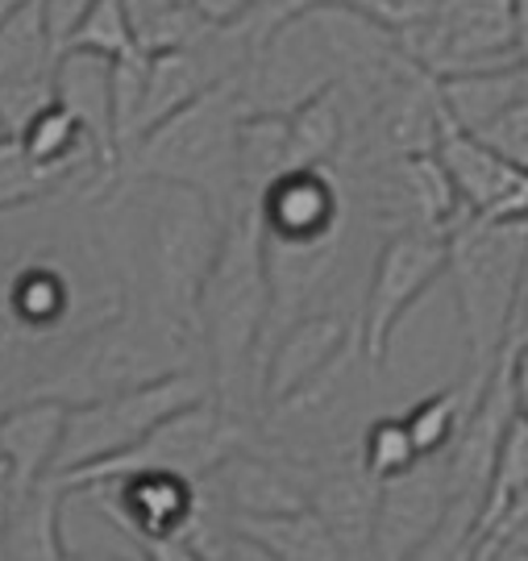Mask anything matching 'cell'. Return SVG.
Instances as JSON below:
<instances>
[{"instance_id": "6da1fadb", "label": "cell", "mask_w": 528, "mask_h": 561, "mask_svg": "<svg viewBox=\"0 0 528 561\" xmlns=\"http://www.w3.org/2000/svg\"><path fill=\"white\" fill-rule=\"evenodd\" d=\"M104 204L122 213V296L196 329V296L225 238V217L192 187L122 180ZM200 337V333H196Z\"/></svg>"}, {"instance_id": "7a4b0ae2", "label": "cell", "mask_w": 528, "mask_h": 561, "mask_svg": "<svg viewBox=\"0 0 528 561\" xmlns=\"http://www.w3.org/2000/svg\"><path fill=\"white\" fill-rule=\"evenodd\" d=\"M266 317H271V283L263 262V233L254 204L242 201L225 221L221 250L196 296V333H200L213 400L245 421H259V358H263Z\"/></svg>"}, {"instance_id": "3957f363", "label": "cell", "mask_w": 528, "mask_h": 561, "mask_svg": "<svg viewBox=\"0 0 528 561\" xmlns=\"http://www.w3.org/2000/svg\"><path fill=\"white\" fill-rule=\"evenodd\" d=\"M180 370H204L196 329L167 321L142 304L122 300L117 312L101 317L67 350V358L46 379L25 387V400H55L62 408H76L159 382Z\"/></svg>"}, {"instance_id": "277c9868", "label": "cell", "mask_w": 528, "mask_h": 561, "mask_svg": "<svg viewBox=\"0 0 528 561\" xmlns=\"http://www.w3.org/2000/svg\"><path fill=\"white\" fill-rule=\"evenodd\" d=\"M238 76L200 92L122 154L117 183L150 180L200 192L225 217L238 208Z\"/></svg>"}, {"instance_id": "5b68a950", "label": "cell", "mask_w": 528, "mask_h": 561, "mask_svg": "<svg viewBox=\"0 0 528 561\" xmlns=\"http://www.w3.org/2000/svg\"><path fill=\"white\" fill-rule=\"evenodd\" d=\"M525 250L528 221L467 217L446 238V279L467 358L462 375H491L504 358Z\"/></svg>"}, {"instance_id": "8992f818", "label": "cell", "mask_w": 528, "mask_h": 561, "mask_svg": "<svg viewBox=\"0 0 528 561\" xmlns=\"http://www.w3.org/2000/svg\"><path fill=\"white\" fill-rule=\"evenodd\" d=\"M208 396H213V382L204 370H180V375H167L159 382L134 387V391H117V396H104V400L67 408L50 479L62 482L88 470V466L117 458V454L142 442L154 424H163L180 408L208 400Z\"/></svg>"}, {"instance_id": "52a82bcc", "label": "cell", "mask_w": 528, "mask_h": 561, "mask_svg": "<svg viewBox=\"0 0 528 561\" xmlns=\"http://www.w3.org/2000/svg\"><path fill=\"white\" fill-rule=\"evenodd\" d=\"M259 445V421L233 416L229 408L213 400H196L180 408L175 416L154 424L134 449H125L117 458L88 466L80 474L62 479V486H80V482H104L117 474H134V470H167V474H183V479L200 482L208 479L217 466ZM59 482V479H55Z\"/></svg>"}, {"instance_id": "ba28073f", "label": "cell", "mask_w": 528, "mask_h": 561, "mask_svg": "<svg viewBox=\"0 0 528 561\" xmlns=\"http://www.w3.org/2000/svg\"><path fill=\"white\" fill-rule=\"evenodd\" d=\"M446 279V238L428 229H391L370 254L358 291V354L370 375H383L391 341L437 283Z\"/></svg>"}, {"instance_id": "9c48e42d", "label": "cell", "mask_w": 528, "mask_h": 561, "mask_svg": "<svg viewBox=\"0 0 528 561\" xmlns=\"http://www.w3.org/2000/svg\"><path fill=\"white\" fill-rule=\"evenodd\" d=\"M404 59L428 80L520 62L512 0H437L433 13L395 34Z\"/></svg>"}, {"instance_id": "30bf717a", "label": "cell", "mask_w": 528, "mask_h": 561, "mask_svg": "<svg viewBox=\"0 0 528 561\" xmlns=\"http://www.w3.org/2000/svg\"><path fill=\"white\" fill-rule=\"evenodd\" d=\"M259 233L279 250H317L346 241L349 180L337 167H291L254 201Z\"/></svg>"}, {"instance_id": "8fae6325", "label": "cell", "mask_w": 528, "mask_h": 561, "mask_svg": "<svg viewBox=\"0 0 528 561\" xmlns=\"http://www.w3.org/2000/svg\"><path fill=\"white\" fill-rule=\"evenodd\" d=\"M349 350H358V312L321 308L284 324L259 362V416L284 408L317 379H325Z\"/></svg>"}, {"instance_id": "7c38bea8", "label": "cell", "mask_w": 528, "mask_h": 561, "mask_svg": "<svg viewBox=\"0 0 528 561\" xmlns=\"http://www.w3.org/2000/svg\"><path fill=\"white\" fill-rule=\"evenodd\" d=\"M446 507L449 486L441 458L416 461L400 479L379 482L366 561H404L437 528V520L446 516Z\"/></svg>"}, {"instance_id": "4fadbf2b", "label": "cell", "mask_w": 528, "mask_h": 561, "mask_svg": "<svg viewBox=\"0 0 528 561\" xmlns=\"http://www.w3.org/2000/svg\"><path fill=\"white\" fill-rule=\"evenodd\" d=\"M204 482L221 500L229 520H238V516H287V512L308 507L312 466L254 445V449H242L225 466H217Z\"/></svg>"}, {"instance_id": "5bb4252c", "label": "cell", "mask_w": 528, "mask_h": 561, "mask_svg": "<svg viewBox=\"0 0 528 561\" xmlns=\"http://www.w3.org/2000/svg\"><path fill=\"white\" fill-rule=\"evenodd\" d=\"M512 416H516V408H512L508 370H504V358H500L495 370L479 387V400H474L470 416L458 428L454 445L441 454L449 500H470L483 507L491 486V470H495V458H500V442L508 433Z\"/></svg>"}, {"instance_id": "9a60e30c", "label": "cell", "mask_w": 528, "mask_h": 561, "mask_svg": "<svg viewBox=\"0 0 528 561\" xmlns=\"http://www.w3.org/2000/svg\"><path fill=\"white\" fill-rule=\"evenodd\" d=\"M92 486H101L104 503L142 549L154 541H175L196 512V482L167 470H134Z\"/></svg>"}, {"instance_id": "2e32d148", "label": "cell", "mask_w": 528, "mask_h": 561, "mask_svg": "<svg viewBox=\"0 0 528 561\" xmlns=\"http://www.w3.org/2000/svg\"><path fill=\"white\" fill-rule=\"evenodd\" d=\"M375 500H379V482L363 474V466L349 454L312 466V486H308V507L321 516L333 541L346 561H366L370 553V524H375Z\"/></svg>"}, {"instance_id": "e0dca14e", "label": "cell", "mask_w": 528, "mask_h": 561, "mask_svg": "<svg viewBox=\"0 0 528 561\" xmlns=\"http://www.w3.org/2000/svg\"><path fill=\"white\" fill-rule=\"evenodd\" d=\"M50 88H55V104H62L71 117L80 121L83 138L92 141L96 159L113 175V187H117L122 150H117V134H113V62L96 59V55L62 50L55 59V71H50Z\"/></svg>"}, {"instance_id": "ac0fdd59", "label": "cell", "mask_w": 528, "mask_h": 561, "mask_svg": "<svg viewBox=\"0 0 528 561\" xmlns=\"http://www.w3.org/2000/svg\"><path fill=\"white\" fill-rule=\"evenodd\" d=\"M0 304L18 341L55 337L76 312V283L59 262L30 259L0 279Z\"/></svg>"}, {"instance_id": "d6986e66", "label": "cell", "mask_w": 528, "mask_h": 561, "mask_svg": "<svg viewBox=\"0 0 528 561\" xmlns=\"http://www.w3.org/2000/svg\"><path fill=\"white\" fill-rule=\"evenodd\" d=\"M67 408L55 400H21L9 412H0V466L9 470L13 491H30L42 479H50L55 449L62 437Z\"/></svg>"}, {"instance_id": "ffe728a7", "label": "cell", "mask_w": 528, "mask_h": 561, "mask_svg": "<svg viewBox=\"0 0 528 561\" xmlns=\"http://www.w3.org/2000/svg\"><path fill=\"white\" fill-rule=\"evenodd\" d=\"M528 96V67H495V71H470V76H449L437 80V108L449 134H483L500 113H508L516 101Z\"/></svg>"}, {"instance_id": "44dd1931", "label": "cell", "mask_w": 528, "mask_h": 561, "mask_svg": "<svg viewBox=\"0 0 528 561\" xmlns=\"http://www.w3.org/2000/svg\"><path fill=\"white\" fill-rule=\"evenodd\" d=\"M287 125V154L291 167H337L349 141V113L342 101V88H321L308 101H300L291 113H284Z\"/></svg>"}, {"instance_id": "7402d4cb", "label": "cell", "mask_w": 528, "mask_h": 561, "mask_svg": "<svg viewBox=\"0 0 528 561\" xmlns=\"http://www.w3.org/2000/svg\"><path fill=\"white\" fill-rule=\"evenodd\" d=\"M59 495L62 486L55 479H42L38 486L21 491L0 533V561H62Z\"/></svg>"}, {"instance_id": "603a6c76", "label": "cell", "mask_w": 528, "mask_h": 561, "mask_svg": "<svg viewBox=\"0 0 528 561\" xmlns=\"http://www.w3.org/2000/svg\"><path fill=\"white\" fill-rule=\"evenodd\" d=\"M233 533L259 545L275 561H346L333 533L312 507L287 512V516H238Z\"/></svg>"}, {"instance_id": "cb8c5ba5", "label": "cell", "mask_w": 528, "mask_h": 561, "mask_svg": "<svg viewBox=\"0 0 528 561\" xmlns=\"http://www.w3.org/2000/svg\"><path fill=\"white\" fill-rule=\"evenodd\" d=\"M483 379L487 375H462V379L428 391V396H421V400L408 403L404 412H400L408 437H412L421 458H441L449 445H454L458 428H462V421H467L474 400H479Z\"/></svg>"}, {"instance_id": "d4e9b609", "label": "cell", "mask_w": 528, "mask_h": 561, "mask_svg": "<svg viewBox=\"0 0 528 561\" xmlns=\"http://www.w3.org/2000/svg\"><path fill=\"white\" fill-rule=\"evenodd\" d=\"M284 171H291L284 117H242L238 125V204H254Z\"/></svg>"}, {"instance_id": "484cf974", "label": "cell", "mask_w": 528, "mask_h": 561, "mask_svg": "<svg viewBox=\"0 0 528 561\" xmlns=\"http://www.w3.org/2000/svg\"><path fill=\"white\" fill-rule=\"evenodd\" d=\"M55 42L42 18V0H25L13 18L0 25V83L50 80L55 71Z\"/></svg>"}, {"instance_id": "4316f807", "label": "cell", "mask_w": 528, "mask_h": 561, "mask_svg": "<svg viewBox=\"0 0 528 561\" xmlns=\"http://www.w3.org/2000/svg\"><path fill=\"white\" fill-rule=\"evenodd\" d=\"M354 458L363 466V474L370 482H387L408 474L416 461H425L416 454V445L408 437L404 416L400 412H387V416H370L354 442Z\"/></svg>"}, {"instance_id": "83f0119b", "label": "cell", "mask_w": 528, "mask_h": 561, "mask_svg": "<svg viewBox=\"0 0 528 561\" xmlns=\"http://www.w3.org/2000/svg\"><path fill=\"white\" fill-rule=\"evenodd\" d=\"M62 50H76V55H96L104 62L129 59L138 50L134 38V18H129V4L125 0H96L83 21L71 30V38ZM59 50V55H62Z\"/></svg>"}, {"instance_id": "f1b7e54d", "label": "cell", "mask_w": 528, "mask_h": 561, "mask_svg": "<svg viewBox=\"0 0 528 561\" xmlns=\"http://www.w3.org/2000/svg\"><path fill=\"white\" fill-rule=\"evenodd\" d=\"M76 192V183L59 175V171H42L25 159V150L18 146V138L0 141V213H13V208H25V204L50 201L59 192Z\"/></svg>"}, {"instance_id": "f546056e", "label": "cell", "mask_w": 528, "mask_h": 561, "mask_svg": "<svg viewBox=\"0 0 528 561\" xmlns=\"http://www.w3.org/2000/svg\"><path fill=\"white\" fill-rule=\"evenodd\" d=\"M483 507L470 500H449L446 516L425 541L416 545L404 561H474L483 549V528H479Z\"/></svg>"}, {"instance_id": "4dcf8cb0", "label": "cell", "mask_w": 528, "mask_h": 561, "mask_svg": "<svg viewBox=\"0 0 528 561\" xmlns=\"http://www.w3.org/2000/svg\"><path fill=\"white\" fill-rule=\"evenodd\" d=\"M525 486H528V416L516 412L508 424V433H504V442H500L495 470H491L487 500H483V516H479L483 537H487V528L495 524V516H500Z\"/></svg>"}, {"instance_id": "1f68e13d", "label": "cell", "mask_w": 528, "mask_h": 561, "mask_svg": "<svg viewBox=\"0 0 528 561\" xmlns=\"http://www.w3.org/2000/svg\"><path fill=\"white\" fill-rule=\"evenodd\" d=\"M142 80H146V55L134 50L129 59L113 62V134H117V150L134 146L138 134V108H142Z\"/></svg>"}, {"instance_id": "d6a6232c", "label": "cell", "mask_w": 528, "mask_h": 561, "mask_svg": "<svg viewBox=\"0 0 528 561\" xmlns=\"http://www.w3.org/2000/svg\"><path fill=\"white\" fill-rule=\"evenodd\" d=\"M474 141L487 146L491 154H500L516 171H528V96L512 104L508 113H500L483 134H474Z\"/></svg>"}, {"instance_id": "836d02e7", "label": "cell", "mask_w": 528, "mask_h": 561, "mask_svg": "<svg viewBox=\"0 0 528 561\" xmlns=\"http://www.w3.org/2000/svg\"><path fill=\"white\" fill-rule=\"evenodd\" d=\"M46 104H55V88H50V80L0 83V125H4V134L18 138L21 129L38 117Z\"/></svg>"}, {"instance_id": "e575fe53", "label": "cell", "mask_w": 528, "mask_h": 561, "mask_svg": "<svg viewBox=\"0 0 528 561\" xmlns=\"http://www.w3.org/2000/svg\"><path fill=\"white\" fill-rule=\"evenodd\" d=\"M96 0H42V18H46V30H50V42H55V50L67 46L71 38V30L83 21V13L92 9Z\"/></svg>"}, {"instance_id": "d590c367", "label": "cell", "mask_w": 528, "mask_h": 561, "mask_svg": "<svg viewBox=\"0 0 528 561\" xmlns=\"http://www.w3.org/2000/svg\"><path fill=\"white\" fill-rule=\"evenodd\" d=\"M259 4L266 0H187V9L208 25V30H225V25H238L245 21Z\"/></svg>"}, {"instance_id": "8d00e7d4", "label": "cell", "mask_w": 528, "mask_h": 561, "mask_svg": "<svg viewBox=\"0 0 528 561\" xmlns=\"http://www.w3.org/2000/svg\"><path fill=\"white\" fill-rule=\"evenodd\" d=\"M504 370H508V391H512V408L528 416V345H516L504 354Z\"/></svg>"}, {"instance_id": "74e56055", "label": "cell", "mask_w": 528, "mask_h": 561, "mask_svg": "<svg viewBox=\"0 0 528 561\" xmlns=\"http://www.w3.org/2000/svg\"><path fill=\"white\" fill-rule=\"evenodd\" d=\"M516 345H528V250H525V266H520V287H516V308H512V329H508V350H516Z\"/></svg>"}, {"instance_id": "f35d334b", "label": "cell", "mask_w": 528, "mask_h": 561, "mask_svg": "<svg viewBox=\"0 0 528 561\" xmlns=\"http://www.w3.org/2000/svg\"><path fill=\"white\" fill-rule=\"evenodd\" d=\"M520 524H528V486L504 507V512H500V516H495V524L487 528V537H504V533L520 528ZM487 537H483V541H487Z\"/></svg>"}, {"instance_id": "ab89813d", "label": "cell", "mask_w": 528, "mask_h": 561, "mask_svg": "<svg viewBox=\"0 0 528 561\" xmlns=\"http://www.w3.org/2000/svg\"><path fill=\"white\" fill-rule=\"evenodd\" d=\"M142 561H204L196 549H187L183 541H154L142 549Z\"/></svg>"}, {"instance_id": "60d3db41", "label": "cell", "mask_w": 528, "mask_h": 561, "mask_svg": "<svg viewBox=\"0 0 528 561\" xmlns=\"http://www.w3.org/2000/svg\"><path fill=\"white\" fill-rule=\"evenodd\" d=\"M474 561H528V549H520V545L504 541V537H487L483 541V549H479V558Z\"/></svg>"}, {"instance_id": "b9f144b4", "label": "cell", "mask_w": 528, "mask_h": 561, "mask_svg": "<svg viewBox=\"0 0 528 561\" xmlns=\"http://www.w3.org/2000/svg\"><path fill=\"white\" fill-rule=\"evenodd\" d=\"M229 561H275L271 553H263L259 545H250L245 537H238L233 533V545H229Z\"/></svg>"}, {"instance_id": "7bdbcfd3", "label": "cell", "mask_w": 528, "mask_h": 561, "mask_svg": "<svg viewBox=\"0 0 528 561\" xmlns=\"http://www.w3.org/2000/svg\"><path fill=\"white\" fill-rule=\"evenodd\" d=\"M512 4H516V50L528 67V0H512Z\"/></svg>"}, {"instance_id": "ee69618b", "label": "cell", "mask_w": 528, "mask_h": 561, "mask_svg": "<svg viewBox=\"0 0 528 561\" xmlns=\"http://www.w3.org/2000/svg\"><path fill=\"white\" fill-rule=\"evenodd\" d=\"M13 341H18V333H13V324H9V317H4V304H0V354H4Z\"/></svg>"}, {"instance_id": "f6af8a7d", "label": "cell", "mask_w": 528, "mask_h": 561, "mask_svg": "<svg viewBox=\"0 0 528 561\" xmlns=\"http://www.w3.org/2000/svg\"><path fill=\"white\" fill-rule=\"evenodd\" d=\"M504 541L520 545V549H528V524H520V528H512V533H504Z\"/></svg>"}, {"instance_id": "bcb514c9", "label": "cell", "mask_w": 528, "mask_h": 561, "mask_svg": "<svg viewBox=\"0 0 528 561\" xmlns=\"http://www.w3.org/2000/svg\"><path fill=\"white\" fill-rule=\"evenodd\" d=\"M21 4H25V0H0V25H4V21L13 18V13H18Z\"/></svg>"}, {"instance_id": "7dc6e473", "label": "cell", "mask_w": 528, "mask_h": 561, "mask_svg": "<svg viewBox=\"0 0 528 561\" xmlns=\"http://www.w3.org/2000/svg\"><path fill=\"white\" fill-rule=\"evenodd\" d=\"M62 561H142V558H62Z\"/></svg>"}, {"instance_id": "c3c4849f", "label": "cell", "mask_w": 528, "mask_h": 561, "mask_svg": "<svg viewBox=\"0 0 528 561\" xmlns=\"http://www.w3.org/2000/svg\"><path fill=\"white\" fill-rule=\"evenodd\" d=\"M4 138H9V134H4V125H0V141H4Z\"/></svg>"}]
</instances>
